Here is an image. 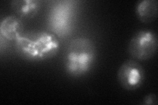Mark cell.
<instances>
[{
	"mask_svg": "<svg viewBox=\"0 0 158 105\" xmlns=\"http://www.w3.org/2000/svg\"><path fill=\"white\" fill-rule=\"evenodd\" d=\"M136 17L144 24L155 21L158 16V3L157 0H142L138 2L135 7Z\"/></svg>",
	"mask_w": 158,
	"mask_h": 105,
	"instance_id": "obj_8",
	"label": "cell"
},
{
	"mask_svg": "<svg viewBox=\"0 0 158 105\" xmlns=\"http://www.w3.org/2000/svg\"><path fill=\"white\" fill-rule=\"evenodd\" d=\"M23 20L15 14L4 18L0 23V34L9 41H16L24 34Z\"/></svg>",
	"mask_w": 158,
	"mask_h": 105,
	"instance_id": "obj_6",
	"label": "cell"
},
{
	"mask_svg": "<svg viewBox=\"0 0 158 105\" xmlns=\"http://www.w3.org/2000/svg\"><path fill=\"white\" fill-rule=\"evenodd\" d=\"M72 2H60L54 6L49 15L52 32L56 36H65L70 32L73 22L74 9Z\"/></svg>",
	"mask_w": 158,
	"mask_h": 105,
	"instance_id": "obj_5",
	"label": "cell"
},
{
	"mask_svg": "<svg viewBox=\"0 0 158 105\" xmlns=\"http://www.w3.org/2000/svg\"><path fill=\"white\" fill-rule=\"evenodd\" d=\"M158 48L157 34L152 30H140L131 38L128 53L136 61H146L154 57Z\"/></svg>",
	"mask_w": 158,
	"mask_h": 105,
	"instance_id": "obj_3",
	"label": "cell"
},
{
	"mask_svg": "<svg viewBox=\"0 0 158 105\" xmlns=\"http://www.w3.org/2000/svg\"><path fill=\"white\" fill-rule=\"evenodd\" d=\"M41 6V2L38 0H14L11 2V7L15 15L21 19L34 18Z\"/></svg>",
	"mask_w": 158,
	"mask_h": 105,
	"instance_id": "obj_7",
	"label": "cell"
},
{
	"mask_svg": "<svg viewBox=\"0 0 158 105\" xmlns=\"http://www.w3.org/2000/svg\"><path fill=\"white\" fill-rule=\"evenodd\" d=\"M18 53L31 61H43L55 57L60 49L56 35L48 31L24 33L15 41Z\"/></svg>",
	"mask_w": 158,
	"mask_h": 105,
	"instance_id": "obj_1",
	"label": "cell"
},
{
	"mask_svg": "<svg viewBox=\"0 0 158 105\" xmlns=\"http://www.w3.org/2000/svg\"><path fill=\"white\" fill-rule=\"evenodd\" d=\"M143 104L145 105H157V99L156 95L154 93H149L146 95L143 99Z\"/></svg>",
	"mask_w": 158,
	"mask_h": 105,
	"instance_id": "obj_9",
	"label": "cell"
},
{
	"mask_svg": "<svg viewBox=\"0 0 158 105\" xmlns=\"http://www.w3.org/2000/svg\"><path fill=\"white\" fill-rule=\"evenodd\" d=\"M117 78L118 83L123 89L127 91H135L144 82V68L138 61L128 59L118 68Z\"/></svg>",
	"mask_w": 158,
	"mask_h": 105,
	"instance_id": "obj_4",
	"label": "cell"
},
{
	"mask_svg": "<svg viewBox=\"0 0 158 105\" xmlns=\"http://www.w3.org/2000/svg\"><path fill=\"white\" fill-rule=\"evenodd\" d=\"M96 47L92 39L80 37L69 42L65 57V69L69 76L79 78L85 76L94 64Z\"/></svg>",
	"mask_w": 158,
	"mask_h": 105,
	"instance_id": "obj_2",
	"label": "cell"
}]
</instances>
